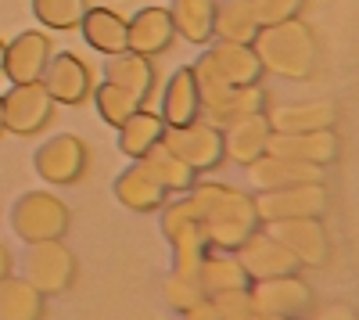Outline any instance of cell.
Instances as JSON below:
<instances>
[{"instance_id":"6da1fadb","label":"cell","mask_w":359,"mask_h":320,"mask_svg":"<svg viewBox=\"0 0 359 320\" xmlns=\"http://www.w3.org/2000/svg\"><path fill=\"white\" fill-rule=\"evenodd\" d=\"M191 201L208 234V245H216V248L237 252L259 230L255 198L245 191H233L223 184H201L191 191Z\"/></svg>"},{"instance_id":"7a4b0ae2","label":"cell","mask_w":359,"mask_h":320,"mask_svg":"<svg viewBox=\"0 0 359 320\" xmlns=\"http://www.w3.org/2000/svg\"><path fill=\"white\" fill-rule=\"evenodd\" d=\"M262 69L287 76V79H309L316 72V36L306 22L284 18L273 25H259L252 40Z\"/></svg>"},{"instance_id":"3957f363","label":"cell","mask_w":359,"mask_h":320,"mask_svg":"<svg viewBox=\"0 0 359 320\" xmlns=\"http://www.w3.org/2000/svg\"><path fill=\"white\" fill-rule=\"evenodd\" d=\"M11 227H15V234L25 245L57 241L69 230V209H65V201H57L47 191H29V194H22L15 201Z\"/></svg>"},{"instance_id":"277c9868","label":"cell","mask_w":359,"mask_h":320,"mask_svg":"<svg viewBox=\"0 0 359 320\" xmlns=\"http://www.w3.org/2000/svg\"><path fill=\"white\" fill-rule=\"evenodd\" d=\"M248 295H252L255 313L277 316V320H306L313 309V292L298 274L255 281V284H248Z\"/></svg>"},{"instance_id":"5b68a950","label":"cell","mask_w":359,"mask_h":320,"mask_svg":"<svg viewBox=\"0 0 359 320\" xmlns=\"http://www.w3.org/2000/svg\"><path fill=\"white\" fill-rule=\"evenodd\" d=\"M162 144L176 159H184L194 173H208L226 159L223 155V130L216 123H201V119H194L187 126H165Z\"/></svg>"},{"instance_id":"8992f818","label":"cell","mask_w":359,"mask_h":320,"mask_svg":"<svg viewBox=\"0 0 359 320\" xmlns=\"http://www.w3.org/2000/svg\"><path fill=\"white\" fill-rule=\"evenodd\" d=\"M25 277L33 281L43 295L69 292L72 281H76V255L62 245V238L57 241H36L25 252Z\"/></svg>"},{"instance_id":"52a82bcc","label":"cell","mask_w":359,"mask_h":320,"mask_svg":"<svg viewBox=\"0 0 359 320\" xmlns=\"http://www.w3.org/2000/svg\"><path fill=\"white\" fill-rule=\"evenodd\" d=\"M255 209L262 223H277V220H320L327 209V191L323 184H294L280 191H262L255 198Z\"/></svg>"},{"instance_id":"ba28073f","label":"cell","mask_w":359,"mask_h":320,"mask_svg":"<svg viewBox=\"0 0 359 320\" xmlns=\"http://www.w3.org/2000/svg\"><path fill=\"white\" fill-rule=\"evenodd\" d=\"M54 115V98L43 83H15L4 94V130L18 137L40 133Z\"/></svg>"},{"instance_id":"9c48e42d","label":"cell","mask_w":359,"mask_h":320,"mask_svg":"<svg viewBox=\"0 0 359 320\" xmlns=\"http://www.w3.org/2000/svg\"><path fill=\"white\" fill-rule=\"evenodd\" d=\"M40 83L47 86L54 105H83L90 94H94V72H90V65L83 62V58H76L72 51L50 54Z\"/></svg>"},{"instance_id":"30bf717a","label":"cell","mask_w":359,"mask_h":320,"mask_svg":"<svg viewBox=\"0 0 359 320\" xmlns=\"http://www.w3.org/2000/svg\"><path fill=\"white\" fill-rule=\"evenodd\" d=\"M198 65H205L226 86H255L259 76H262V62H259L252 44H223L219 40L216 47H208L198 58Z\"/></svg>"},{"instance_id":"8fae6325","label":"cell","mask_w":359,"mask_h":320,"mask_svg":"<svg viewBox=\"0 0 359 320\" xmlns=\"http://www.w3.org/2000/svg\"><path fill=\"white\" fill-rule=\"evenodd\" d=\"M33 166L47 184H76L86 169V144L72 133H57L40 144Z\"/></svg>"},{"instance_id":"7c38bea8","label":"cell","mask_w":359,"mask_h":320,"mask_svg":"<svg viewBox=\"0 0 359 320\" xmlns=\"http://www.w3.org/2000/svg\"><path fill=\"white\" fill-rule=\"evenodd\" d=\"M266 230L302 267H320V263H327V255H331V241H327V230L316 216L313 220H277V223H266Z\"/></svg>"},{"instance_id":"4fadbf2b","label":"cell","mask_w":359,"mask_h":320,"mask_svg":"<svg viewBox=\"0 0 359 320\" xmlns=\"http://www.w3.org/2000/svg\"><path fill=\"white\" fill-rule=\"evenodd\" d=\"M237 259L248 274V281H266V277H284V274H298V259L269 234V230H255V234L237 248Z\"/></svg>"},{"instance_id":"5bb4252c","label":"cell","mask_w":359,"mask_h":320,"mask_svg":"<svg viewBox=\"0 0 359 320\" xmlns=\"http://www.w3.org/2000/svg\"><path fill=\"white\" fill-rule=\"evenodd\" d=\"M269 155H280L291 162H306V166H331L338 159V137L331 130H316V133H269L266 144Z\"/></svg>"},{"instance_id":"9a60e30c","label":"cell","mask_w":359,"mask_h":320,"mask_svg":"<svg viewBox=\"0 0 359 320\" xmlns=\"http://www.w3.org/2000/svg\"><path fill=\"white\" fill-rule=\"evenodd\" d=\"M50 62V40L36 29H29V33L15 36L4 51V76L15 83H40L43 69Z\"/></svg>"},{"instance_id":"2e32d148","label":"cell","mask_w":359,"mask_h":320,"mask_svg":"<svg viewBox=\"0 0 359 320\" xmlns=\"http://www.w3.org/2000/svg\"><path fill=\"white\" fill-rule=\"evenodd\" d=\"M248 180L255 184V191H280V187H294V184H320L323 169L320 166H306V162H291L280 155H259L248 166Z\"/></svg>"},{"instance_id":"e0dca14e","label":"cell","mask_w":359,"mask_h":320,"mask_svg":"<svg viewBox=\"0 0 359 320\" xmlns=\"http://www.w3.org/2000/svg\"><path fill=\"white\" fill-rule=\"evenodd\" d=\"M172 36H176V29H172V15L165 8H144L126 22V51L144 54V58L165 54Z\"/></svg>"},{"instance_id":"ac0fdd59","label":"cell","mask_w":359,"mask_h":320,"mask_svg":"<svg viewBox=\"0 0 359 320\" xmlns=\"http://www.w3.org/2000/svg\"><path fill=\"white\" fill-rule=\"evenodd\" d=\"M269 133H273V130H269L266 112L233 119V123L223 126V155H230L233 162H241V166H252L259 155H266Z\"/></svg>"},{"instance_id":"d6986e66","label":"cell","mask_w":359,"mask_h":320,"mask_svg":"<svg viewBox=\"0 0 359 320\" xmlns=\"http://www.w3.org/2000/svg\"><path fill=\"white\" fill-rule=\"evenodd\" d=\"M269 130L273 133H316V130H331L338 119V108L331 101H306V105H284L266 112Z\"/></svg>"},{"instance_id":"ffe728a7","label":"cell","mask_w":359,"mask_h":320,"mask_svg":"<svg viewBox=\"0 0 359 320\" xmlns=\"http://www.w3.org/2000/svg\"><path fill=\"white\" fill-rule=\"evenodd\" d=\"M115 198L123 201L126 209H137V213H155V209H162V206H165L169 191L155 180V173L137 159V162L123 173V177L115 180Z\"/></svg>"},{"instance_id":"44dd1931","label":"cell","mask_w":359,"mask_h":320,"mask_svg":"<svg viewBox=\"0 0 359 320\" xmlns=\"http://www.w3.org/2000/svg\"><path fill=\"white\" fill-rule=\"evenodd\" d=\"M198 284H201V292L205 299H212V295H223V292H237V288H248V274L241 267V259H237V252H205L201 255V267H198Z\"/></svg>"},{"instance_id":"7402d4cb","label":"cell","mask_w":359,"mask_h":320,"mask_svg":"<svg viewBox=\"0 0 359 320\" xmlns=\"http://www.w3.org/2000/svg\"><path fill=\"white\" fill-rule=\"evenodd\" d=\"M162 123L165 126H187L194 119H201V101H198V86H194V72L187 69H176L165 83V94H162Z\"/></svg>"},{"instance_id":"603a6c76","label":"cell","mask_w":359,"mask_h":320,"mask_svg":"<svg viewBox=\"0 0 359 320\" xmlns=\"http://www.w3.org/2000/svg\"><path fill=\"white\" fill-rule=\"evenodd\" d=\"M104 79L115 83V86H123V91H130L140 105L151 98V91H155V69H151V62H147L144 54H133V51L111 54L104 62Z\"/></svg>"},{"instance_id":"cb8c5ba5","label":"cell","mask_w":359,"mask_h":320,"mask_svg":"<svg viewBox=\"0 0 359 320\" xmlns=\"http://www.w3.org/2000/svg\"><path fill=\"white\" fill-rule=\"evenodd\" d=\"M259 33V15L252 0H216L212 36L223 44H252Z\"/></svg>"},{"instance_id":"d4e9b609","label":"cell","mask_w":359,"mask_h":320,"mask_svg":"<svg viewBox=\"0 0 359 320\" xmlns=\"http://www.w3.org/2000/svg\"><path fill=\"white\" fill-rule=\"evenodd\" d=\"M79 29H83L86 44L94 47L97 54L111 58L118 51H126V18L115 15L111 8H86Z\"/></svg>"},{"instance_id":"484cf974","label":"cell","mask_w":359,"mask_h":320,"mask_svg":"<svg viewBox=\"0 0 359 320\" xmlns=\"http://www.w3.org/2000/svg\"><path fill=\"white\" fill-rule=\"evenodd\" d=\"M43 316V292L29 277H4L0 281V320H40Z\"/></svg>"},{"instance_id":"4316f807","label":"cell","mask_w":359,"mask_h":320,"mask_svg":"<svg viewBox=\"0 0 359 320\" xmlns=\"http://www.w3.org/2000/svg\"><path fill=\"white\" fill-rule=\"evenodd\" d=\"M162 133H165L162 115L147 112V108H137L130 119L118 126V148H123L130 159H144L162 140Z\"/></svg>"},{"instance_id":"83f0119b","label":"cell","mask_w":359,"mask_h":320,"mask_svg":"<svg viewBox=\"0 0 359 320\" xmlns=\"http://www.w3.org/2000/svg\"><path fill=\"white\" fill-rule=\"evenodd\" d=\"M172 29L191 44H208L212 40V15L216 0H172Z\"/></svg>"},{"instance_id":"f1b7e54d","label":"cell","mask_w":359,"mask_h":320,"mask_svg":"<svg viewBox=\"0 0 359 320\" xmlns=\"http://www.w3.org/2000/svg\"><path fill=\"white\" fill-rule=\"evenodd\" d=\"M140 162L155 173V180H158V184H162L169 194H172V191H191V187H194V177H198V173H194L184 159H176V155L165 148L162 140H158L155 148L147 152Z\"/></svg>"},{"instance_id":"f546056e","label":"cell","mask_w":359,"mask_h":320,"mask_svg":"<svg viewBox=\"0 0 359 320\" xmlns=\"http://www.w3.org/2000/svg\"><path fill=\"white\" fill-rule=\"evenodd\" d=\"M259 112H266V94L259 91V83H255V86H233V91H230L219 105L208 108L205 115H208V123L226 126V123H233V119L259 115Z\"/></svg>"},{"instance_id":"4dcf8cb0","label":"cell","mask_w":359,"mask_h":320,"mask_svg":"<svg viewBox=\"0 0 359 320\" xmlns=\"http://www.w3.org/2000/svg\"><path fill=\"white\" fill-rule=\"evenodd\" d=\"M33 15L43 29H79L86 15V0H33Z\"/></svg>"},{"instance_id":"1f68e13d","label":"cell","mask_w":359,"mask_h":320,"mask_svg":"<svg viewBox=\"0 0 359 320\" xmlns=\"http://www.w3.org/2000/svg\"><path fill=\"white\" fill-rule=\"evenodd\" d=\"M94 101H97L101 119H104V123H111V126H123L137 108H144L130 91H123V86H115V83H108V79L94 91Z\"/></svg>"},{"instance_id":"d6a6232c","label":"cell","mask_w":359,"mask_h":320,"mask_svg":"<svg viewBox=\"0 0 359 320\" xmlns=\"http://www.w3.org/2000/svg\"><path fill=\"white\" fill-rule=\"evenodd\" d=\"M165 299H169V306H172V309L187 313L191 306H198V302L205 299V292H201V284H198V281L172 274V277L165 281Z\"/></svg>"},{"instance_id":"836d02e7","label":"cell","mask_w":359,"mask_h":320,"mask_svg":"<svg viewBox=\"0 0 359 320\" xmlns=\"http://www.w3.org/2000/svg\"><path fill=\"white\" fill-rule=\"evenodd\" d=\"M212 306L219 313V320H252V295L248 288H237V292H223V295H212Z\"/></svg>"},{"instance_id":"e575fe53","label":"cell","mask_w":359,"mask_h":320,"mask_svg":"<svg viewBox=\"0 0 359 320\" xmlns=\"http://www.w3.org/2000/svg\"><path fill=\"white\" fill-rule=\"evenodd\" d=\"M252 4H255L259 25H273V22H284V18H298L306 0H252Z\"/></svg>"},{"instance_id":"d590c367","label":"cell","mask_w":359,"mask_h":320,"mask_svg":"<svg viewBox=\"0 0 359 320\" xmlns=\"http://www.w3.org/2000/svg\"><path fill=\"white\" fill-rule=\"evenodd\" d=\"M187 320H219V313H216L212 299H201L198 306H191V309H187Z\"/></svg>"},{"instance_id":"8d00e7d4","label":"cell","mask_w":359,"mask_h":320,"mask_svg":"<svg viewBox=\"0 0 359 320\" xmlns=\"http://www.w3.org/2000/svg\"><path fill=\"white\" fill-rule=\"evenodd\" d=\"M313 320H355V313H352L348 306H331V309H323V313L313 316Z\"/></svg>"},{"instance_id":"74e56055","label":"cell","mask_w":359,"mask_h":320,"mask_svg":"<svg viewBox=\"0 0 359 320\" xmlns=\"http://www.w3.org/2000/svg\"><path fill=\"white\" fill-rule=\"evenodd\" d=\"M4 277H11V252H8L4 241H0V281Z\"/></svg>"},{"instance_id":"f35d334b","label":"cell","mask_w":359,"mask_h":320,"mask_svg":"<svg viewBox=\"0 0 359 320\" xmlns=\"http://www.w3.org/2000/svg\"><path fill=\"white\" fill-rule=\"evenodd\" d=\"M4 51H8V44L0 40V72H4Z\"/></svg>"},{"instance_id":"ab89813d","label":"cell","mask_w":359,"mask_h":320,"mask_svg":"<svg viewBox=\"0 0 359 320\" xmlns=\"http://www.w3.org/2000/svg\"><path fill=\"white\" fill-rule=\"evenodd\" d=\"M0 133H4V98H0Z\"/></svg>"},{"instance_id":"60d3db41","label":"cell","mask_w":359,"mask_h":320,"mask_svg":"<svg viewBox=\"0 0 359 320\" xmlns=\"http://www.w3.org/2000/svg\"><path fill=\"white\" fill-rule=\"evenodd\" d=\"M252 320H277V316H266V313H252Z\"/></svg>"}]
</instances>
